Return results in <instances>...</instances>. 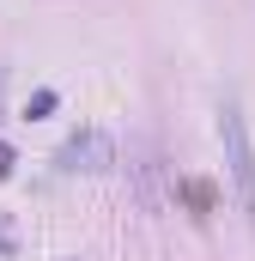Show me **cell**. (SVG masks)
Segmentation results:
<instances>
[{
    "instance_id": "1",
    "label": "cell",
    "mask_w": 255,
    "mask_h": 261,
    "mask_svg": "<svg viewBox=\"0 0 255 261\" xmlns=\"http://www.w3.org/2000/svg\"><path fill=\"white\" fill-rule=\"evenodd\" d=\"M219 134H225V164H231L237 200H243V213H249V225H255V146H249V128H243V110L237 103H225Z\"/></svg>"
},
{
    "instance_id": "2",
    "label": "cell",
    "mask_w": 255,
    "mask_h": 261,
    "mask_svg": "<svg viewBox=\"0 0 255 261\" xmlns=\"http://www.w3.org/2000/svg\"><path fill=\"white\" fill-rule=\"evenodd\" d=\"M110 164H116V146H110V134H97V128L61 146V170H110Z\"/></svg>"
}]
</instances>
